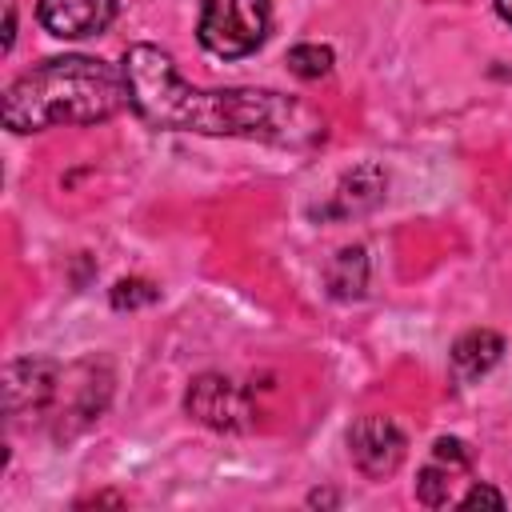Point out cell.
I'll list each match as a JSON object with an SVG mask.
<instances>
[{
    "mask_svg": "<svg viewBox=\"0 0 512 512\" xmlns=\"http://www.w3.org/2000/svg\"><path fill=\"white\" fill-rule=\"evenodd\" d=\"M124 84L132 112L160 132H200V136H248L268 144H316L324 120L268 88H192L168 52L156 44H132L124 52Z\"/></svg>",
    "mask_w": 512,
    "mask_h": 512,
    "instance_id": "obj_1",
    "label": "cell"
},
{
    "mask_svg": "<svg viewBox=\"0 0 512 512\" xmlns=\"http://www.w3.org/2000/svg\"><path fill=\"white\" fill-rule=\"evenodd\" d=\"M128 104L124 68L96 56H52L4 88V128L44 132L56 124H100Z\"/></svg>",
    "mask_w": 512,
    "mask_h": 512,
    "instance_id": "obj_2",
    "label": "cell"
},
{
    "mask_svg": "<svg viewBox=\"0 0 512 512\" xmlns=\"http://www.w3.org/2000/svg\"><path fill=\"white\" fill-rule=\"evenodd\" d=\"M272 28L268 0H204L196 36L220 60H240L264 44Z\"/></svg>",
    "mask_w": 512,
    "mask_h": 512,
    "instance_id": "obj_3",
    "label": "cell"
},
{
    "mask_svg": "<svg viewBox=\"0 0 512 512\" xmlns=\"http://www.w3.org/2000/svg\"><path fill=\"white\" fill-rule=\"evenodd\" d=\"M184 412L212 432H244V428H252V416H256L252 396L220 372H204L188 384Z\"/></svg>",
    "mask_w": 512,
    "mask_h": 512,
    "instance_id": "obj_4",
    "label": "cell"
},
{
    "mask_svg": "<svg viewBox=\"0 0 512 512\" xmlns=\"http://www.w3.org/2000/svg\"><path fill=\"white\" fill-rule=\"evenodd\" d=\"M408 440L388 416H360L348 428V456L368 480H388L404 464Z\"/></svg>",
    "mask_w": 512,
    "mask_h": 512,
    "instance_id": "obj_5",
    "label": "cell"
},
{
    "mask_svg": "<svg viewBox=\"0 0 512 512\" xmlns=\"http://www.w3.org/2000/svg\"><path fill=\"white\" fill-rule=\"evenodd\" d=\"M60 392V364L44 356L12 360L4 368V412L16 420L24 412H44Z\"/></svg>",
    "mask_w": 512,
    "mask_h": 512,
    "instance_id": "obj_6",
    "label": "cell"
},
{
    "mask_svg": "<svg viewBox=\"0 0 512 512\" xmlns=\"http://www.w3.org/2000/svg\"><path fill=\"white\" fill-rule=\"evenodd\" d=\"M384 192H388V172H384L380 164L364 160V164L348 168V172L336 180L332 196L316 208V216H320V220H348V216H364V212H372V208L384 200Z\"/></svg>",
    "mask_w": 512,
    "mask_h": 512,
    "instance_id": "obj_7",
    "label": "cell"
},
{
    "mask_svg": "<svg viewBox=\"0 0 512 512\" xmlns=\"http://www.w3.org/2000/svg\"><path fill=\"white\" fill-rule=\"evenodd\" d=\"M36 16L56 40H88L116 20V0H40Z\"/></svg>",
    "mask_w": 512,
    "mask_h": 512,
    "instance_id": "obj_8",
    "label": "cell"
},
{
    "mask_svg": "<svg viewBox=\"0 0 512 512\" xmlns=\"http://www.w3.org/2000/svg\"><path fill=\"white\" fill-rule=\"evenodd\" d=\"M500 356H504V340L492 332V328H472V332H464V336H456V344H452V372H456V380H480L484 372H492L496 364H500Z\"/></svg>",
    "mask_w": 512,
    "mask_h": 512,
    "instance_id": "obj_9",
    "label": "cell"
},
{
    "mask_svg": "<svg viewBox=\"0 0 512 512\" xmlns=\"http://www.w3.org/2000/svg\"><path fill=\"white\" fill-rule=\"evenodd\" d=\"M324 284L332 300H360L368 288V252L360 244L340 248L324 268Z\"/></svg>",
    "mask_w": 512,
    "mask_h": 512,
    "instance_id": "obj_10",
    "label": "cell"
},
{
    "mask_svg": "<svg viewBox=\"0 0 512 512\" xmlns=\"http://www.w3.org/2000/svg\"><path fill=\"white\" fill-rule=\"evenodd\" d=\"M332 48L328 44H292L288 48V72L300 80H320L332 72Z\"/></svg>",
    "mask_w": 512,
    "mask_h": 512,
    "instance_id": "obj_11",
    "label": "cell"
},
{
    "mask_svg": "<svg viewBox=\"0 0 512 512\" xmlns=\"http://www.w3.org/2000/svg\"><path fill=\"white\" fill-rule=\"evenodd\" d=\"M452 476H456V468H448V464H440V460L424 464V468H420V476H416V500H420V504H428V508L448 504Z\"/></svg>",
    "mask_w": 512,
    "mask_h": 512,
    "instance_id": "obj_12",
    "label": "cell"
},
{
    "mask_svg": "<svg viewBox=\"0 0 512 512\" xmlns=\"http://www.w3.org/2000/svg\"><path fill=\"white\" fill-rule=\"evenodd\" d=\"M108 300H112V308L116 312H132V308H144V304H156L160 300V288L152 284V280H140V276H128V280H116L112 284V292H108Z\"/></svg>",
    "mask_w": 512,
    "mask_h": 512,
    "instance_id": "obj_13",
    "label": "cell"
},
{
    "mask_svg": "<svg viewBox=\"0 0 512 512\" xmlns=\"http://www.w3.org/2000/svg\"><path fill=\"white\" fill-rule=\"evenodd\" d=\"M432 460H440V464H448V468L464 472V468L472 464V452H468V444H464V440H456V436H440V440L432 444Z\"/></svg>",
    "mask_w": 512,
    "mask_h": 512,
    "instance_id": "obj_14",
    "label": "cell"
},
{
    "mask_svg": "<svg viewBox=\"0 0 512 512\" xmlns=\"http://www.w3.org/2000/svg\"><path fill=\"white\" fill-rule=\"evenodd\" d=\"M480 504H488V508H504V496H500L492 484H472V488L460 496V508H480Z\"/></svg>",
    "mask_w": 512,
    "mask_h": 512,
    "instance_id": "obj_15",
    "label": "cell"
},
{
    "mask_svg": "<svg viewBox=\"0 0 512 512\" xmlns=\"http://www.w3.org/2000/svg\"><path fill=\"white\" fill-rule=\"evenodd\" d=\"M12 40H16V4L8 0V12H4V52L12 48Z\"/></svg>",
    "mask_w": 512,
    "mask_h": 512,
    "instance_id": "obj_16",
    "label": "cell"
},
{
    "mask_svg": "<svg viewBox=\"0 0 512 512\" xmlns=\"http://www.w3.org/2000/svg\"><path fill=\"white\" fill-rule=\"evenodd\" d=\"M308 504H336V496H332V492H312Z\"/></svg>",
    "mask_w": 512,
    "mask_h": 512,
    "instance_id": "obj_17",
    "label": "cell"
},
{
    "mask_svg": "<svg viewBox=\"0 0 512 512\" xmlns=\"http://www.w3.org/2000/svg\"><path fill=\"white\" fill-rule=\"evenodd\" d=\"M496 12H500L508 24H512V0H496Z\"/></svg>",
    "mask_w": 512,
    "mask_h": 512,
    "instance_id": "obj_18",
    "label": "cell"
}]
</instances>
